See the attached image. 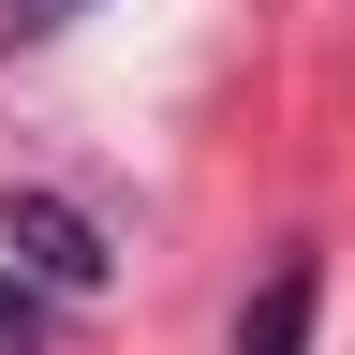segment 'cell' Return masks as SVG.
<instances>
[{
    "label": "cell",
    "mask_w": 355,
    "mask_h": 355,
    "mask_svg": "<svg viewBox=\"0 0 355 355\" xmlns=\"http://www.w3.org/2000/svg\"><path fill=\"white\" fill-rule=\"evenodd\" d=\"M30 326H44V311H30V282H0V355H30Z\"/></svg>",
    "instance_id": "3957f363"
},
{
    "label": "cell",
    "mask_w": 355,
    "mask_h": 355,
    "mask_svg": "<svg viewBox=\"0 0 355 355\" xmlns=\"http://www.w3.org/2000/svg\"><path fill=\"white\" fill-rule=\"evenodd\" d=\"M311 340V266H282V282H266V311L237 326V355H296Z\"/></svg>",
    "instance_id": "7a4b0ae2"
},
{
    "label": "cell",
    "mask_w": 355,
    "mask_h": 355,
    "mask_svg": "<svg viewBox=\"0 0 355 355\" xmlns=\"http://www.w3.org/2000/svg\"><path fill=\"white\" fill-rule=\"evenodd\" d=\"M0 237H15L44 282H104V252H89V222H74L60 193H15V207H0Z\"/></svg>",
    "instance_id": "6da1fadb"
}]
</instances>
